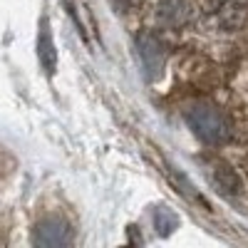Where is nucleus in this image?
<instances>
[{"mask_svg":"<svg viewBox=\"0 0 248 248\" xmlns=\"http://www.w3.org/2000/svg\"><path fill=\"white\" fill-rule=\"evenodd\" d=\"M186 124H189V129L203 141V144H223L229 141L231 137V127H229V119L221 114L218 107L214 105H206V102H199V105H191L186 109Z\"/></svg>","mask_w":248,"mask_h":248,"instance_id":"f257e3e1","label":"nucleus"},{"mask_svg":"<svg viewBox=\"0 0 248 248\" xmlns=\"http://www.w3.org/2000/svg\"><path fill=\"white\" fill-rule=\"evenodd\" d=\"M196 17L194 0H159L156 8V23L169 30H181L191 25Z\"/></svg>","mask_w":248,"mask_h":248,"instance_id":"f03ea898","label":"nucleus"},{"mask_svg":"<svg viewBox=\"0 0 248 248\" xmlns=\"http://www.w3.org/2000/svg\"><path fill=\"white\" fill-rule=\"evenodd\" d=\"M137 47H139L141 65H144V70H147V77L156 79L161 75L164 60H167V45L161 43V37L156 32H141L137 37Z\"/></svg>","mask_w":248,"mask_h":248,"instance_id":"7ed1b4c3","label":"nucleus"},{"mask_svg":"<svg viewBox=\"0 0 248 248\" xmlns=\"http://www.w3.org/2000/svg\"><path fill=\"white\" fill-rule=\"evenodd\" d=\"M32 241L37 246H70L72 243V229L67 226V221H62L57 216H47L37 223Z\"/></svg>","mask_w":248,"mask_h":248,"instance_id":"20e7f679","label":"nucleus"},{"mask_svg":"<svg viewBox=\"0 0 248 248\" xmlns=\"http://www.w3.org/2000/svg\"><path fill=\"white\" fill-rule=\"evenodd\" d=\"M37 57H40V65L47 75H55L57 70V50L52 43V32H50V23L47 17H43L40 23V35H37Z\"/></svg>","mask_w":248,"mask_h":248,"instance_id":"39448f33","label":"nucleus"},{"mask_svg":"<svg viewBox=\"0 0 248 248\" xmlns=\"http://www.w3.org/2000/svg\"><path fill=\"white\" fill-rule=\"evenodd\" d=\"M211 179H214V184L218 186L221 194L236 196V194L241 191V179H238V174H236L226 161H214V164H211Z\"/></svg>","mask_w":248,"mask_h":248,"instance_id":"423d86ee","label":"nucleus"},{"mask_svg":"<svg viewBox=\"0 0 248 248\" xmlns=\"http://www.w3.org/2000/svg\"><path fill=\"white\" fill-rule=\"evenodd\" d=\"M211 8L221 15L223 23H231V20L236 23L243 13V0H211Z\"/></svg>","mask_w":248,"mask_h":248,"instance_id":"0eeeda50","label":"nucleus"},{"mask_svg":"<svg viewBox=\"0 0 248 248\" xmlns=\"http://www.w3.org/2000/svg\"><path fill=\"white\" fill-rule=\"evenodd\" d=\"M154 226H156V231L161 236H169L179 226V216L169 209V206H159V209L154 211Z\"/></svg>","mask_w":248,"mask_h":248,"instance_id":"6e6552de","label":"nucleus"}]
</instances>
